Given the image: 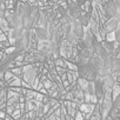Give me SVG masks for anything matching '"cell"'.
Here are the masks:
<instances>
[{"mask_svg": "<svg viewBox=\"0 0 120 120\" xmlns=\"http://www.w3.org/2000/svg\"><path fill=\"white\" fill-rule=\"evenodd\" d=\"M34 34H35V37L38 38V39H40V40H47V31H46V28L45 27H35L34 28Z\"/></svg>", "mask_w": 120, "mask_h": 120, "instance_id": "6", "label": "cell"}, {"mask_svg": "<svg viewBox=\"0 0 120 120\" xmlns=\"http://www.w3.org/2000/svg\"><path fill=\"white\" fill-rule=\"evenodd\" d=\"M79 55H80V58H82V59H85V60H90V59L93 56V52H92L91 48L86 47V48L79 51Z\"/></svg>", "mask_w": 120, "mask_h": 120, "instance_id": "7", "label": "cell"}, {"mask_svg": "<svg viewBox=\"0 0 120 120\" xmlns=\"http://www.w3.org/2000/svg\"><path fill=\"white\" fill-rule=\"evenodd\" d=\"M98 68L94 67L90 61H80L78 64V73L81 79L87 81H94L98 78Z\"/></svg>", "mask_w": 120, "mask_h": 120, "instance_id": "1", "label": "cell"}, {"mask_svg": "<svg viewBox=\"0 0 120 120\" xmlns=\"http://www.w3.org/2000/svg\"><path fill=\"white\" fill-rule=\"evenodd\" d=\"M56 11H58V13H59L60 15H61V17H64V15H66V14L68 13V10H67V8H65L64 6H61V5H59V6H58Z\"/></svg>", "mask_w": 120, "mask_h": 120, "instance_id": "11", "label": "cell"}, {"mask_svg": "<svg viewBox=\"0 0 120 120\" xmlns=\"http://www.w3.org/2000/svg\"><path fill=\"white\" fill-rule=\"evenodd\" d=\"M91 14L90 13H85V14H81V17H80V19H79V22L85 27V26H87L88 24H90V20H91Z\"/></svg>", "mask_w": 120, "mask_h": 120, "instance_id": "9", "label": "cell"}, {"mask_svg": "<svg viewBox=\"0 0 120 120\" xmlns=\"http://www.w3.org/2000/svg\"><path fill=\"white\" fill-rule=\"evenodd\" d=\"M102 45H104L105 48L108 51V53H113V51H114V41H106V42H104Z\"/></svg>", "mask_w": 120, "mask_h": 120, "instance_id": "10", "label": "cell"}, {"mask_svg": "<svg viewBox=\"0 0 120 120\" xmlns=\"http://www.w3.org/2000/svg\"><path fill=\"white\" fill-rule=\"evenodd\" d=\"M24 31H25L24 26L14 27V28H12V33H11V37H12V38H13V39L15 40V39H18V38H20V37L22 35Z\"/></svg>", "mask_w": 120, "mask_h": 120, "instance_id": "8", "label": "cell"}, {"mask_svg": "<svg viewBox=\"0 0 120 120\" xmlns=\"http://www.w3.org/2000/svg\"><path fill=\"white\" fill-rule=\"evenodd\" d=\"M118 27H119V20H118V18H115V17L114 18H109V20L106 24V30L108 32H113V31H116Z\"/></svg>", "mask_w": 120, "mask_h": 120, "instance_id": "5", "label": "cell"}, {"mask_svg": "<svg viewBox=\"0 0 120 120\" xmlns=\"http://www.w3.org/2000/svg\"><path fill=\"white\" fill-rule=\"evenodd\" d=\"M68 14L74 19V20H79L82 12H81V8L75 4V3H71L70 4V7H68Z\"/></svg>", "mask_w": 120, "mask_h": 120, "instance_id": "2", "label": "cell"}, {"mask_svg": "<svg viewBox=\"0 0 120 120\" xmlns=\"http://www.w3.org/2000/svg\"><path fill=\"white\" fill-rule=\"evenodd\" d=\"M93 52L95 53V55L100 56L101 59H105V58L108 55V51L105 48V46H104L101 42H99V44L97 45V47H95V49H94Z\"/></svg>", "mask_w": 120, "mask_h": 120, "instance_id": "4", "label": "cell"}, {"mask_svg": "<svg viewBox=\"0 0 120 120\" xmlns=\"http://www.w3.org/2000/svg\"><path fill=\"white\" fill-rule=\"evenodd\" d=\"M75 4H77L79 7H81V6H84V5L86 4V0H75Z\"/></svg>", "mask_w": 120, "mask_h": 120, "instance_id": "13", "label": "cell"}, {"mask_svg": "<svg viewBox=\"0 0 120 120\" xmlns=\"http://www.w3.org/2000/svg\"><path fill=\"white\" fill-rule=\"evenodd\" d=\"M115 41H116L118 44H120V30H119V28L115 31Z\"/></svg>", "mask_w": 120, "mask_h": 120, "instance_id": "12", "label": "cell"}, {"mask_svg": "<svg viewBox=\"0 0 120 120\" xmlns=\"http://www.w3.org/2000/svg\"><path fill=\"white\" fill-rule=\"evenodd\" d=\"M119 13V8L116 7L114 0H109L107 1V5H106V14L109 17V18H114L116 17Z\"/></svg>", "mask_w": 120, "mask_h": 120, "instance_id": "3", "label": "cell"}, {"mask_svg": "<svg viewBox=\"0 0 120 120\" xmlns=\"http://www.w3.org/2000/svg\"><path fill=\"white\" fill-rule=\"evenodd\" d=\"M118 82H119V84H120V73H119V74H118Z\"/></svg>", "mask_w": 120, "mask_h": 120, "instance_id": "14", "label": "cell"}]
</instances>
